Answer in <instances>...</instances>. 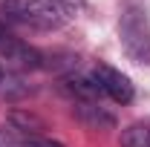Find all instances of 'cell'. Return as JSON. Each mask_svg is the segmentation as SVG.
Listing matches in <instances>:
<instances>
[{
  "label": "cell",
  "instance_id": "9c48e42d",
  "mask_svg": "<svg viewBox=\"0 0 150 147\" xmlns=\"http://www.w3.org/2000/svg\"><path fill=\"white\" fill-rule=\"evenodd\" d=\"M12 32H9V29H6V26H3V23H0V49H3V46H6V43H9V40H12Z\"/></svg>",
  "mask_w": 150,
  "mask_h": 147
},
{
  "label": "cell",
  "instance_id": "30bf717a",
  "mask_svg": "<svg viewBox=\"0 0 150 147\" xmlns=\"http://www.w3.org/2000/svg\"><path fill=\"white\" fill-rule=\"evenodd\" d=\"M6 81H9V78H6V72H3V66H0V92H3V87H6Z\"/></svg>",
  "mask_w": 150,
  "mask_h": 147
},
{
  "label": "cell",
  "instance_id": "7a4b0ae2",
  "mask_svg": "<svg viewBox=\"0 0 150 147\" xmlns=\"http://www.w3.org/2000/svg\"><path fill=\"white\" fill-rule=\"evenodd\" d=\"M118 37L124 52L136 61V64H150V20L142 9H124L121 23H118Z\"/></svg>",
  "mask_w": 150,
  "mask_h": 147
},
{
  "label": "cell",
  "instance_id": "52a82bcc",
  "mask_svg": "<svg viewBox=\"0 0 150 147\" xmlns=\"http://www.w3.org/2000/svg\"><path fill=\"white\" fill-rule=\"evenodd\" d=\"M52 3H55L64 15H78V12H84V6H87V0H52Z\"/></svg>",
  "mask_w": 150,
  "mask_h": 147
},
{
  "label": "cell",
  "instance_id": "3957f363",
  "mask_svg": "<svg viewBox=\"0 0 150 147\" xmlns=\"http://www.w3.org/2000/svg\"><path fill=\"white\" fill-rule=\"evenodd\" d=\"M93 78L98 81V87L104 90V95H110L115 104H130L133 95H136L130 78L124 72H118L115 66H110V64H98L93 69Z\"/></svg>",
  "mask_w": 150,
  "mask_h": 147
},
{
  "label": "cell",
  "instance_id": "277c9868",
  "mask_svg": "<svg viewBox=\"0 0 150 147\" xmlns=\"http://www.w3.org/2000/svg\"><path fill=\"white\" fill-rule=\"evenodd\" d=\"M75 112H78V118H81L84 124H90V127H98V130H112L115 127V118H112L101 104H84V101H81Z\"/></svg>",
  "mask_w": 150,
  "mask_h": 147
},
{
  "label": "cell",
  "instance_id": "8fae6325",
  "mask_svg": "<svg viewBox=\"0 0 150 147\" xmlns=\"http://www.w3.org/2000/svg\"><path fill=\"white\" fill-rule=\"evenodd\" d=\"M0 147H9V139H6L3 133H0Z\"/></svg>",
  "mask_w": 150,
  "mask_h": 147
},
{
  "label": "cell",
  "instance_id": "ba28073f",
  "mask_svg": "<svg viewBox=\"0 0 150 147\" xmlns=\"http://www.w3.org/2000/svg\"><path fill=\"white\" fill-rule=\"evenodd\" d=\"M18 147H64L61 141H52V139H40V136H29V139H23Z\"/></svg>",
  "mask_w": 150,
  "mask_h": 147
},
{
  "label": "cell",
  "instance_id": "8992f818",
  "mask_svg": "<svg viewBox=\"0 0 150 147\" xmlns=\"http://www.w3.org/2000/svg\"><path fill=\"white\" fill-rule=\"evenodd\" d=\"M121 147H150V124H130L121 130Z\"/></svg>",
  "mask_w": 150,
  "mask_h": 147
},
{
  "label": "cell",
  "instance_id": "5b68a950",
  "mask_svg": "<svg viewBox=\"0 0 150 147\" xmlns=\"http://www.w3.org/2000/svg\"><path fill=\"white\" fill-rule=\"evenodd\" d=\"M67 92H72L75 98H81L84 104H95L98 101V95H104V90L98 87V81L95 78H67Z\"/></svg>",
  "mask_w": 150,
  "mask_h": 147
},
{
  "label": "cell",
  "instance_id": "6da1fadb",
  "mask_svg": "<svg viewBox=\"0 0 150 147\" xmlns=\"http://www.w3.org/2000/svg\"><path fill=\"white\" fill-rule=\"evenodd\" d=\"M0 15L20 26H32V29H43V32L64 26V18H67L52 0H3Z\"/></svg>",
  "mask_w": 150,
  "mask_h": 147
}]
</instances>
